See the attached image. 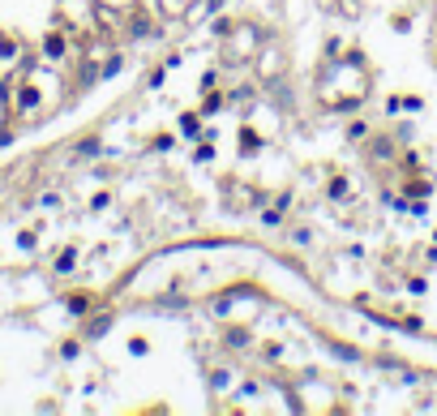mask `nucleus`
<instances>
[{
    "mask_svg": "<svg viewBox=\"0 0 437 416\" xmlns=\"http://www.w3.org/2000/svg\"><path fill=\"white\" fill-rule=\"evenodd\" d=\"M373 86V69L360 51H343L339 61H321V78H317V99L326 112H352L369 99Z\"/></svg>",
    "mask_w": 437,
    "mask_h": 416,
    "instance_id": "nucleus-1",
    "label": "nucleus"
},
{
    "mask_svg": "<svg viewBox=\"0 0 437 416\" xmlns=\"http://www.w3.org/2000/svg\"><path fill=\"white\" fill-rule=\"evenodd\" d=\"M78 35H69L61 22L56 26H51L39 43H35V61H43V65H51V69H65L69 61H73V51H78Z\"/></svg>",
    "mask_w": 437,
    "mask_h": 416,
    "instance_id": "nucleus-2",
    "label": "nucleus"
},
{
    "mask_svg": "<svg viewBox=\"0 0 437 416\" xmlns=\"http://www.w3.org/2000/svg\"><path fill=\"white\" fill-rule=\"evenodd\" d=\"M261 43H266V30L257 26V22H232V30L223 35V47H228V56L232 61H253L257 51H261Z\"/></svg>",
    "mask_w": 437,
    "mask_h": 416,
    "instance_id": "nucleus-3",
    "label": "nucleus"
},
{
    "mask_svg": "<svg viewBox=\"0 0 437 416\" xmlns=\"http://www.w3.org/2000/svg\"><path fill=\"white\" fill-rule=\"evenodd\" d=\"M30 61H35V47H26V39L13 30H0V82H13Z\"/></svg>",
    "mask_w": 437,
    "mask_h": 416,
    "instance_id": "nucleus-4",
    "label": "nucleus"
},
{
    "mask_svg": "<svg viewBox=\"0 0 437 416\" xmlns=\"http://www.w3.org/2000/svg\"><path fill=\"white\" fill-rule=\"evenodd\" d=\"M253 65H257V78H261L266 86H275V82L283 78V69H288V51H283V43L266 35V43H261V51L253 56Z\"/></svg>",
    "mask_w": 437,
    "mask_h": 416,
    "instance_id": "nucleus-5",
    "label": "nucleus"
},
{
    "mask_svg": "<svg viewBox=\"0 0 437 416\" xmlns=\"http://www.w3.org/2000/svg\"><path fill=\"white\" fill-rule=\"evenodd\" d=\"M78 267H82V249H78V245H61L56 253H51V262H47V271L56 275V279L78 275Z\"/></svg>",
    "mask_w": 437,
    "mask_h": 416,
    "instance_id": "nucleus-6",
    "label": "nucleus"
},
{
    "mask_svg": "<svg viewBox=\"0 0 437 416\" xmlns=\"http://www.w3.org/2000/svg\"><path fill=\"white\" fill-rule=\"evenodd\" d=\"M61 305H65V314H69V318H78V322H82L86 314H94V309H99V296H94V292H86V288H73V292H65V300H61Z\"/></svg>",
    "mask_w": 437,
    "mask_h": 416,
    "instance_id": "nucleus-7",
    "label": "nucleus"
},
{
    "mask_svg": "<svg viewBox=\"0 0 437 416\" xmlns=\"http://www.w3.org/2000/svg\"><path fill=\"white\" fill-rule=\"evenodd\" d=\"M249 125L270 142V137L279 133V112H275V108H261V103H253V108H249Z\"/></svg>",
    "mask_w": 437,
    "mask_h": 416,
    "instance_id": "nucleus-8",
    "label": "nucleus"
},
{
    "mask_svg": "<svg viewBox=\"0 0 437 416\" xmlns=\"http://www.w3.org/2000/svg\"><path fill=\"white\" fill-rule=\"evenodd\" d=\"M218 343H223L228 352H245V348L253 343V326H249V322H232V326H223Z\"/></svg>",
    "mask_w": 437,
    "mask_h": 416,
    "instance_id": "nucleus-9",
    "label": "nucleus"
},
{
    "mask_svg": "<svg viewBox=\"0 0 437 416\" xmlns=\"http://www.w3.org/2000/svg\"><path fill=\"white\" fill-rule=\"evenodd\" d=\"M326 197H331V202H339V206L356 202V185H352V176H347V172H335L331 181H326Z\"/></svg>",
    "mask_w": 437,
    "mask_h": 416,
    "instance_id": "nucleus-10",
    "label": "nucleus"
},
{
    "mask_svg": "<svg viewBox=\"0 0 437 416\" xmlns=\"http://www.w3.org/2000/svg\"><path fill=\"white\" fill-rule=\"evenodd\" d=\"M176 133H180L185 142H197V137H206V116H202L197 108L180 112V121H176Z\"/></svg>",
    "mask_w": 437,
    "mask_h": 416,
    "instance_id": "nucleus-11",
    "label": "nucleus"
},
{
    "mask_svg": "<svg viewBox=\"0 0 437 416\" xmlns=\"http://www.w3.org/2000/svg\"><path fill=\"white\" fill-rule=\"evenodd\" d=\"M18 133V121H13V108H9V82H0V146L13 142Z\"/></svg>",
    "mask_w": 437,
    "mask_h": 416,
    "instance_id": "nucleus-12",
    "label": "nucleus"
},
{
    "mask_svg": "<svg viewBox=\"0 0 437 416\" xmlns=\"http://www.w3.org/2000/svg\"><path fill=\"white\" fill-rule=\"evenodd\" d=\"M223 108H228V90H218V86H214V90H202V99H197V112H202L206 121H214V116L223 112Z\"/></svg>",
    "mask_w": 437,
    "mask_h": 416,
    "instance_id": "nucleus-13",
    "label": "nucleus"
},
{
    "mask_svg": "<svg viewBox=\"0 0 437 416\" xmlns=\"http://www.w3.org/2000/svg\"><path fill=\"white\" fill-rule=\"evenodd\" d=\"M112 326V314H86L82 318V339H103Z\"/></svg>",
    "mask_w": 437,
    "mask_h": 416,
    "instance_id": "nucleus-14",
    "label": "nucleus"
},
{
    "mask_svg": "<svg viewBox=\"0 0 437 416\" xmlns=\"http://www.w3.org/2000/svg\"><path fill=\"white\" fill-rule=\"evenodd\" d=\"M257 150H266V137H261V133L245 121V125H240V154H245V159H253Z\"/></svg>",
    "mask_w": 437,
    "mask_h": 416,
    "instance_id": "nucleus-15",
    "label": "nucleus"
},
{
    "mask_svg": "<svg viewBox=\"0 0 437 416\" xmlns=\"http://www.w3.org/2000/svg\"><path fill=\"white\" fill-rule=\"evenodd\" d=\"M232 378H236L232 360H223V365H214V369H210V395H223V391L232 386Z\"/></svg>",
    "mask_w": 437,
    "mask_h": 416,
    "instance_id": "nucleus-16",
    "label": "nucleus"
},
{
    "mask_svg": "<svg viewBox=\"0 0 437 416\" xmlns=\"http://www.w3.org/2000/svg\"><path fill=\"white\" fill-rule=\"evenodd\" d=\"M257 90L253 86H228V108H253Z\"/></svg>",
    "mask_w": 437,
    "mask_h": 416,
    "instance_id": "nucleus-17",
    "label": "nucleus"
},
{
    "mask_svg": "<svg viewBox=\"0 0 437 416\" xmlns=\"http://www.w3.org/2000/svg\"><path fill=\"white\" fill-rule=\"evenodd\" d=\"M99 150H103V142L90 133V137H82V142L73 146V159H99Z\"/></svg>",
    "mask_w": 437,
    "mask_h": 416,
    "instance_id": "nucleus-18",
    "label": "nucleus"
},
{
    "mask_svg": "<svg viewBox=\"0 0 437 416\" xmlns=\"http://www.w3.org/2000/svg\"><path fill=\"white\" fill-rule=\"evenodd\" d=\"M261 228H288V219H283V206L266 202V206H261Z\"/></svg>",
    "mask_w": 437,
    "mask_h": 416,
    "instance_id": "nucleus-19",
    "label": "nucleus"
},
{
    "mask_svg": "<svg viewBox=\"0 0 437 416\" xmlns=\"http://www.w3.org/2000/svg\"><path fill=\"white\" fill-rule=\"evenodd\" d=\"M347 142H369V133H373V125L364 121V116H356V121H347Z\"/></svg>",
    "mask_w": 437,
    "mask_h": 416,
    "instance_id": "nucleus-20",
    "label": "nucleus"
},
{
    "mask_svg": "<svg viewBox=\"0 0 437 416\" xmlns=\"http://www.w3.org/2000/svg\"><path fill=\"white\" fill-rule=\"evenodd\" d=\"M403 193H407V197H416V202H424V197L433 193V181H424V176H416V181H403Z\"/></svg>",
    "mask_w": 437,
    "mask_h": 416,
    "instance_id": "nucleus-21",
    "label": "nucleus"
},
{
    "mask_svg": "<svg viewBox=\"0 0 437 416\" xmlns=\"http://www.w3.org/2000/svg\"><path fill=\"white\" fill-rule=\"evenodd\" d=\"M35 206H39V211H61V206H65V193H56V189H43V193L35 197Z\"/></svg>",
    "mask_w": 437,
    "mask_h": 416,
    "instance_id": "nucleus-22",
    "label": "nucleus"
},
{
    "mask_svg": "<svg viewBox=\"0 0 437 416\" xmlns=\"http://www.w3.org/2000/svg\"><path fill=\"white\" fill-rule=\"evenodd\" d=\"M193 164H214V137L193 142Z\"/></svg>",
    "mask_w": 437,
    "mask_h": 416,
    "instance_id": "nucleus-23",
    "label": "nucleus"
},
{
    "mask_svg": "<svg viewBox=\"0 0 437 416\" xmlns=\"http://www.w3.org/2000/svg\"><path fill=\"white\" fill-rule=\"evenodd\" d=\"M112 197H116L112 189H99V193H90V202H86V206H90V215H103L107 206H112Z\"/></svg>",
    "mask_w": 437,
    "mask_h": 416,
    "instance_id": "nucleus-24",
    "label": "nucleus"
},
{
    "mask_svg": "<svg viewBox=\"0 0 437 416\" xmlns=\"http://www.w3.org/2000/svg\"><path fill=\"white\" fill-rule=\"evenodd\" d=\"M288 240H292V245H313V228H304V224H292V219H288Z\"/></svg>",
    "mask_w": 437,
    "mask_h": 416,
    "instance_id": "nucleus-25",
    "label": "nucleus"
},
{
    "mask_svg": "<svg viewBox=\"0 0 437 416\" xmlns=\"http://www.w3.org/2000/svg\"><path fill=\"white\" fill-rule=\"evenodd\" d=\"M82 343H86L82 335H78V339H65V343H61V360H78V356H82Z\"/></svg>",
    "mask_w": 437,
    "mask_h": 416,
    "instance_id": "nucleus-26",
    "label": "nucleus"
},
{
    "mask_svg": "<svg viewBox=\"0 0 437 416\" xmlns=\"http://www.w3.org/2000/svg\"><path fill=\"white\" fill-rule=\"evenodd\" d=\"M214 86H218V69L210 65V69L202 73V86H197V94H202V90H214Z\"/></svg>",
    "mask_w": 437,
    "mask_h": 416,
    "instance_id": "nucleus-27",
    "label": "nucleus"
},
{
    "mask_svg": "<svg viewBox=\"0 0 437 416\" xmlns=\"http://www.w3.org/2000/svg\"><path fill=\"white\" fill-rule=\"evenodd\" d=\"M403 288H407V296H424V279H420V275H407Z\"/></svg>",
    "mask_w": 437,
    "mask_h": 416,
    "instance_id": "nucleus-28",
    "label": "nucleus"
},
{
    "mask_svg": "<svg viewBox=\"0 0 437 416\" xmlns=\"http://www.w3.org/2000/svg\"><path fill=\"white\" fill-rule=\"evenodd\" d=\"M129 352H133V356H146V352H150V339H146V335H133V339H129Z\"/></svg>",
    "mask_w": 437,
    "mask_h": 416,
    "instance_id": "nucleus-29",
    "label": "nucleus"
},
{
    "mask_svg": "<svg viewBox=\"0 0 437 416\" xmlns=\"http://www.w3.org/2000/svg\"><path fill=\"white\" fill-rule=\"evenodd\" d=\"M343 56V39H326V61H339Z\"/></svg>",
    "mask_w": 437,
    "mask_h": 416,
    "instance_id": "nucleus-30",
    "label": "nucleus"
},
{
    "mask_svg": "<svg viewBox=\"0 0 437 416\" xmlns=\"http://www.w3.org/2000/svg\"><path fill=\"white\" fill-rule=\"evenodd\" d=\"M420 108H424V99H420V94H403V112H412V116H416Z\"/></svg>",
    "mask_w": 437,
    "mask_h": 416,
    "instance_id": "nucleus-31",
    "label": "nucleus"
},
{
    "mask_svg": "<svg viewBox=\"0 0 437 416\" xmlns=\"http://www.w3.org/2000/svg\"><path fill=\"white\" fill-rule=\"evenodd\" d=\"M150 146H154V150H172V146H176V137H172V133H159Z\"/></svg>",
    "mask_w": 437,
    "mask_h": 416,
    "instance_id": "nucleus-32",
    "label": "nucleus"
},
{
    "mask_svg": "<svg viewBox=\"0 0 437 416\" xmlns=\"http://www.w3.org/2000/svg\"><path fill=\"white\" fill-rule=\"evenodd\" d=\"M390 30H412V18H407V13H395V18H390Z\"/></svg>",
    "mask_w": 437,
    "mask_h": 416,
    "instance_id": "nucleus-33",
    "label": "nucleus"
},
{
    "mask_svg": "<svg viewBox=\"0 0 437 416\" xmlns=\"http://www.w3.org/2000/svg\"><path fill=\"white\" fill-rule=\"evenodd\" d=\"M433 245H437V228H433Z\"/></svg>",
    "mask_w": 437,
    "mask_h": 416,
    "instance_id": "nucleus-34",
    "label": "nucleus"
},
{
    "mask_svg": "<svg viewBox=\"0 0 437 416\" xmlns=\"http://www.w3.org/2000/svg\"><path fill=\"white\" fill-rule=\"evenodd\" d=\"M185 5H193V0H185Z\"/></svg>",
    "mask_w": 437,
    "mask_h": 416,
    "instance_id": "nucleus-35",
    "label": "nucleus"
}]
</instances>
